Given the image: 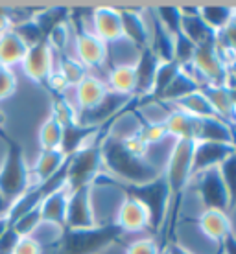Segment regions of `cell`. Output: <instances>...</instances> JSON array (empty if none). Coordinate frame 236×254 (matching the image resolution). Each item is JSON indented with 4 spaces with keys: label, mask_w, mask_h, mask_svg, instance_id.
<instances>
[{
    "label": "cell",
    "mask_w": 236,
    "mask_h": 254,
    "mask_svg": "<svg viewBox=\"0 0 236 254\" xmlns=\"http://www.w3.org/2000/svg\"><path fill=\"white\" fill-rule=\"evenodd\" d=\"M144 153H146V146L137 136L102 138L103 170H107L113 175L111 179L124 185H144L162 175V170L159 166L152 164L144 157Z\"/></svg>",
    "instance_id": "cell-1"
},
{
    "label": "cell",
    "mask_w": 236,
    "mask_h": 254,
    "mask_svg": "<svg viewBox=\"0 0 236 254\" xmlns=\"http://www.w3.org/2000/svg\"><path fill=\"white\" fill-rule=\"evenodd\" d=\"M126 232L115 221L94 225L90 229L61 230L58 243V254H102L115 243H120Z\"/></svg>",
    "instance_id": "cell-2"
},
{
    "label": "cell",
    "mask_w": 236,
    "mask_h": 254,
    "mask_svg": "<svg viewBox=\"0 0 236 254\" xmlns=\"http://www.w3.org/2000/svg\"><path fill=\"white\" fill-rule=\"evenodd\" d=\"M100 181L107 183V185H113L115 188L124 191L126 197H131L135 201H139L148 210L150 227L154 229V232L162 230L166 219H168V208H170V190H168L164 175L157 177L155 181L144 183V185H124V183H118V181L111 177L103 179L102 175L98 177L96 183H100Z\"/></svg>",
    "instance_id": "cell-3"
},
{
    "label": "cell",
    "mask_w": 236,
    "mask_h": 254,
    "mask_svg": "<svg viewBox=\"0 0 236 254\" xmlns=\"http://www.w3.org/2000/svg\"><path fill=\"white\" fill-rule=\"evenodd\" d=\"M194 144L190 140H175L170 157H168V164H166V172H162L166 179V185L170 190V208H168V216H170V236L173 234V227L177 221V214L183 203V195H185L186 185L190 183L192 173V153H194Z\"/></svg>",
    "instance_id": "cell-4"
},
{
    "label": "cell",
    "mask_w": 236,
    "mask_h": 254,
    "mask_svg": "<svg viewBox=\"0 0 236 254\" xmlns=\"http://www.w3.org/2000/svg\"><path fill=\"white\" fill-rule=\"evenodd\" d=\"M0 138L6 142V155L0 162V193L11 204L32 186V172L26 164L24 149L19 142L0 131Z\"/></svg>",
    "instance_id": "cell-5"
},
{
    "label": "cell",
    "mask_w": 236,
    "mask_h": 254,
    "mask_svg": "<svg viewBox=\"0 0 236 254\" xmlns=\"http://www.w3.org/2000/svg\"><path fill=\"white\" fill-rule=\"evenodd\" d=\"M103 172L102 138L81 147L74 155L67 157V188L69 191L81 186H94Z\"/></svg>",
    "instance_id": "cell-6"
},
{
    "label": "cell",
    "mask_w": 236,
    "mask_h": 254,
    "mask_svg": "<svg viewBox=\"0 0 236 254\" xmlns=\"http://www.w3.org/2000/svg\"><path fill=\"white\" fill-rule=\"evenodd\" d=\"M183 68H192L199 77H203L205 85H227L229 79V68L218 50L216 41L196 46L190 64Z\"/></svg>",
    "instance_id": "cell-7"
},
{
    "label": "cell",
    "mask_w": 236,
    "mask_h": 254,
    "mask_svg": "<svg viewBox=\"0 0 236 254\" xmlns=\"http://www.w3.org/2000/svg\"><path fill=\"white\" fill-rule=\"evenodd\" d=\"M98 225L92 208V186H81L69 193L67 203V217H65V229H90Z\"/></svg>",
    "instance_id": "cell-8"
},
{
    "label": "cell",
    "mask_w": 236,
    "mask_h": 254,
    "mask_svg": "<svg viewBox=\"0 0 236 254\" xmlns=\"http://www.w3.org/2000/svg\"><path fill=\"white\" fill-rule=\"evenodd\" d=\"M198 177V195L205 210H218V212H229V193L224 185V179L218 168L196 175Z\"/></svg>",
    "instance_id": "cell-9"
},
{
    "label": "cell",
    "mask_w": 236,
    "mask_h": 254,
    "mask_svg": "<svg viewBox=\"0 0 236 254\" xmlns=\"http://www.w3.org/2000/svg\"><path fill=\"white\" fill-rule=\"evenodd\" d=\"M22 70L32 81L46 87L54 72V48L48 45V41H41L37 45L28 48L26 58L22 59Z\"/></svg>",
    "instance_id": "cell-10"
},
{
    "label": "cell",
    "mask_w": 236,
    "mask_h": 254,
    "mask_svg": "<svg viewBox=\"0 0 236 254\" xmlns=\"http://www.w3.org/2000/svg\"><path fill=\"white\" fill-rule=\"evenodd\" d=\"M74 43H76V56L78 61L87 68H98L105 63L107 59V45L102 39H98L92 32L85 30V26L76 22V35H74Z\"/></svg>",
    "instance_id": "cell-11"
},
{
    "label": "cell",
    "mask_w": 236,
    "mask_h": 254,
    "mask_svg": "<svg viewBox=\"0 0 236 254\" xmlns=\"http://www.w3.org/2000/svg\"><path fill=\"white\" fill-rule=\"evenodd\" d=\"M236 151V146L231 144H220V142H196L194 144V153H192V177H196L199 173L220 168V164L225 159H229L231 155Z\"/></svg>",
    "instance_id": "cell-12"
},
{
    "label": "cell",
    "mask_w": 236,
    "mask_h": 254,
    "mask_svg": "<svg viewBox=\"0 0 236 254\" xmlns=\"http://www.w3.org/2000/svg\"><path fill=\"white\" fill-rule=\"evenodd\" d=\"M159 64H160L159 58L152 52L150 46L141 50L139 61H137V64H133L135 79H137V85H135V100H142V98L150 96V92L154 89Z\"/></svg>",
    "instance_id": "cell-13"
},
{
    "label": "cell",
    "mask_w": 236,
    "mask_h": 254,
    "mask_svg": "<svg viewBox=\"0 0 236 254\" xmlns=\"http://www.w3.org/2000/svg\"><path fill=\"white\" fill-rule=\"evenodd\" d=\"M92 33L103 43H113L122 39V20L120 9L115 7H96L92 11Z\"/></svg>",
    "instance_id": "cell-14"
},
{
    "label": "cell",
    "mask_w": 236,
    "mask_h": 254,
    "mask_svg": "<svg viewBox=\"0 0 236 254\" xmlns=\"http://www.w3.org/2000/svg\"><path fill=\"white\" fill-rule=\"evenodd\" d=\"M109 92L111 90H109L107 83H103L100 77L87 74L76 85V100H78V105H79V111L87 113V111L100 107L103 100L109 96Z\"/></svg>",
    "instance_id": "cell-15"
},
{
    "label": "cell",
    "mask_w": 236,
    "mask_h": 254,
    "mask_svg": "<svg viewBox=\"0 0 236 254\" xmlns=\"http://www.w3.org/2000/svg\"><path fill=\"white\" fill-rule=\"evenodd\" d=\"M115 223L126 234L128 232H141V230L150 227V216H148V210L139 201L126 197L118 208Z\"/></svg>",
    "instance_id": "cell-16"
},
{
    "label": "cell",
    "mask_w": 236,
    "mask_h": 254,
    "mask_svg": "<svg viewBox=\"0 0 236 254\" xmlns=\"http://www.w3.org/2000/svg\"><path fill=\"white\" fill-rule=\"evenodd\" d=\"M201 92L207 96V100L211 102L214 113L220 120L225 124H236V107L235 100L231 94V89L227 85H201Z\"/></svg>",
    "instance_id": "cell-17"
},
{
    "label": "cell",
    "mask_w": 236,
    "mask_h": 254,
    "mask_svg": "<svg viewBox=\"0 0 236 254\" xmlns=\"http://www.w3.org/2000/svg\"><path fill=\"white\" fill-rule=\"evenodd\" d=\"M100 131H103V126H85V124H72L69 127H63V142L61 151L65 157H71L81 147L92 144L90 138H96Z\"/></svg>",
    "instance_id": "cell-18"
},
{
    "label": "cell",
    "mask_w": 236,
    "mask_h": 254,
    "mask_svg": "<svg viewBox=\"0 0 236 254\" xmlns=\"http://www.w3.org/2000/svg\"><path fill=\"white\" fill-rule=\"evenodd\" d=\"M69 188L63 186L59 190L52 191L50 195L45 197V201L39 204L41 219L43 223L54 225L59 230H65V217H67V203H69Z\"/></svg>",
    "instance_id": "cell-19"
},
{
    "label": "cell",
    "mask_w": 236,
    "mask_h": 254,
    "mask_svg": "<svg viewBox=\"0 0 236 254\" xmlns=\"http://www.w3.org/2000/svg\"><path fill=\"white\" fill-rule=\"evenodd\" d=\"M181 32L190 39L196 46L203 43H212L216 41V32H212L209 26L205 24L199 17V7H181Z\"/></svg>",
    "instance_id": "cell-20"
},
{
    "label": "cell",
    "mask_w": 236,
    "mask_h": 254,
    "mask_svg": "<svg viewBox=\"0 0 236 254\" xmlns=\"http://www.w3.org/2000/svg\"><path fill=\"white\" fill-rule=\"evenodd\" d=\"M122 37L131 41L139 50H144L150 43V30L139 9H120Z\"/></svg>",
    "instance_id": "cell-21"
},
{
    "label": "cell",
    "mask_w": 236,
    "mask_h": 254,
    "mask_svg": "<svg viewBox=\"0 0 236 254\" xmlns=\"http://www.w3.org/2000/svg\"><path fill=\"white\" fill-rule=\"evenodd\" d=\"M199 229L209 240L216 243L218 249L222 247V243L227 236L233 232L231 229V219L225 212H218V210H203V214L198 219Z\"/></svg>",
    "instance_id": "cell-22"
},
{
    "label": "cell",
    "mask_w": 236,
    "mask_h": 254,
    "mask_svg": "<svg viewBox=\"0 0 236 254\" xmlns=\"http://www.w3.org/2000/svg\"><path fill=\"white\" fill-rule=\"evenodd\" d=\"M196 142H220L236 146L235 129L220 118H199Z\"/></svg>",
    "instance_id": "cell-23"
},
{
    "label": "cell",
    "mask_w": 236,
    "mask_h": 254,
    "mask_svg": "<svg viewBox=\"0 0 236 254\" xmlns=\"http://www.w3.org/2000/svg\"><path fill=\"white\" fill-rule=\"evenodd\" d=\"M166 127V133L168 136H173L175 140H190V142H196V133H198V124L199 118L196 116H190L179 111V109L173 107L166 120L162 122Z\"/></svg>",
    "instance_id": "cell-24"
},
{
    "label": "cell",
    "mask_w": 236,
    "mask_h": 254,
    "mask_svg": "<svg viewBox=\"0 0 236 254\" xmlns=\"http://www.w3.org/2000/svg\"><path fill=\"white\" fill-rule=\"evenodd\" d=\"M28 48L30 46L26 45L24 41L13 32V30L4 32L0 35V66L11 68L15 64L22 63Z\"/></svg>",
    "instance_id": "cell-25"
},
{
    "label": "cell",
    "mask_w": 236,
    "mask_h": 254,
    "mask_svg": "<svg viewBox=\"0 0 236 254\" xmlns=\"http://www.w3.org/2000/svg\"><path fill=\"white\" fill-rule=\"evenodd\" d=\"M67 157L61 149H41L37 160L33 164V175L37 177V183H45L63 168Z\"/></svg>",
    "instance_id": "cell-26"
},
{
    "label": "cell",
    "mask_w": 236,
    "mask_h": 254,
    "mask_svg": "<svg viewBox=\"0 0 236 254\" xmlns=\"http://www.w3.org/2000/svg\"><path fill=\"white\" fill-rule=\"evenodd\" d=\"M173 45H175V35H172V33L168 32L154 15V33L150 37L148 46L159 58L160 63L173 61Z\"/></svg>",
    "instance_id": "cell-27"
},
{
    "label": "cell",
    "mask_w": 236,
    "mask_h": 254,
    "mask_svg": "<svg viewBox=\"0 0 236 254\" xmlns=\"http://www.w3.org/2000/svg\"><path fill=\"white\" fill-rule=\"evenodd\" d=\"M173 107L186 113V115L196 116V118H218L211 102H209L207 96L201 92V89L183 96V98H179L177 102H173Z\"/></svg>",
    "instance_id": "cell-28"
},
{
    "label": "cell",
    "mask_w": 236,
    "mask_h": 254,
    "mask_svg": "<svg viewBox=\"0 0 236 254\" xmlns=\"http://www.w3.org/2000/svg\"><path fill=\"white\" fill-rule=\"evenodd\" d=\"M199 89H201V83L192 76L190 72H186L185 68H181L179 74L175 76V79H173V81L168 85V89L162 92L159 103H173V102H177L179 98L190 94V92H196V90H199Z\"/></svg>",
    "instance_id": "cell-29"
},
{
    "label": "cell",
    "mask_w": 236,
    "mask_h": 254,
    "mask_svg": "<svg viewBox=\"0 0 236 254\" xmlns=\"http://www.w3.org/2000/svg\"><path fill=\"white\" fill-rule=\"evenodd\" d=\"M135 66L133 64H118L109 72L107 87L113 94L118 96H135Z\"/></svg>",
    "instance_id": "cell-30"
},
{
    "label": "cell",
    "mask_w": 236,
    "mask_h": 254,
    "mask_svg": "<svg viewBox=\"0 0 236 254\" xmlns=\"http://www.w3.org/2000/svg\"><path fill=\"white\" fill-rule=\"evenodd\" d=\"M236 13V7L233 6H199V17L212 32L220 33L227 28Z\"/></svg>",
    "instance_id": "cell-31"
},
{
    "label": "cell",
    "mask_w": 236,
    "mask_h": 254,
    "mask_svg": "<svg viewBox=\"0 0 236 254\" xmlns=\"http://www.w3.org/2000/svg\"><path fill=\"white\" fill-rule=\"evenodd\" d=\"M216 46L224 58L225 64L236 63V13L233 20L227 24V28L216 35Z\"/></svg>",
    "instance_id": "cell-32"
},
{
    "label": "cell",
    "mask_w": 236,
    "mask_h": 254,
    "mask_svg": "<svg viewBox=\"0 0 236 254\" xmlns=\"http://www.w3.org/2000/svg\"><path fill=\"white\" fill-rule=\"evenodd\" d=\"M63 142V127L52 116H48L39 127V146L41 149H61Z\"/></svg>",
    "instance_id": "cell-33"
},
{
    "label": "cell",
    "mask_w": 236,
    "mask_h": 254,
    "mask_svg": "<svg viewBox=\"0 0 236 254\" xmlns=\"http://www.w3.org/2000/svg\"><path fill=\"white\" fill-rule=\"evenodd\" d=\"M52 118L61 127H69L78 124V111L65 96H52Z\"/></svg>",
    "instance_id": "cell-34"
},
{
    "label": "cell",
    "mask_w": 236,
    "mask_h": 254,
    "mask_svg": "<svg viewBox=\"0 0 236 254\" xmlns=\"http://www.w3.org/2000/svg\"><path fill=\"white\" fill-rule=\"evenodd\" d=\"M58 74L63 77V81L67 83V87H76L78 83L87 76V68H85L78 59L61 56V59H59Z\"/></svg>",
    "instance_id": "cell-35"
},
{
    "label": "cell",
    "mask_w": 236,
    "mask_h": 254,
    "mask_svg": "<svg viewBox=\"0 0 236 254\" xmlns=\"http://www.w3.org/2000/svg\"><path fill=\"white\" fill-rule=\"evenodd\" d=\"M220 173L224 179V185L229 193V212L236 208V151L220 164Z\"/></svg>",
    "instance_id": "cell-36"
},
{
    "label": "cell",
    "mask_w": 236,
    "mask_h": 254,
    "mask_svg": "<svg viewBox=\"0 0 236 254\" xmlns=\"http://www.w3.org/2000/svg\"><path fill=\"white\" fill-rule=\"evenodd\" d=\"M43 225V219H41V210L33 208L30 212H26L22 216H19L15 221L9 223V227H11L20 238H26V236H33V232L39 229Z\"/></svg>",
    "instance_id": "cell-37"
},
{
    "label": "cell",
    "mask_w": 236,
    "mask_h": 254,
    "mask_svg": "<svg viewBox=\"0 0 236 254\" xmlns=\"http://www.w3.org/2000/svg\"><path fill=\"white\" fill-rule=\"evenodd\" d=\"M154 13H155V17H157V20H159L160 24L164 26L172 35H177V33L181 32V17H183L181 7H175V6L155 7Z\"/></svg>",
    "instance_id": "cell-38"
},
{
    "label": "cell",
    "mask_w": 236,
    "mask_h": 254,
    "mask_svg": "<svg viewBox=\"0 0 236 254\" xmlns=\"http://www.w3.org/2000/svg\"><path fill=\"white\" fill-rule=\"evenodd\" d=\"M168 136L166 133V127L162 122H146L141 120V131L137 134V138L141 140L144 146H150V144H157L160 140Z\"/></svg>",
    "instance_id": "cell-39"
},
{
    "label": "cell",
    "mask_w": 236,
    "mask_h": 254,
    "mask_svg": "<svg viewBox=\"0 0 236 254\" xmlns=\"http://www.w3.org/2000/svg\"><path fill=\"white\" fill-rule=\"evenodd\" d=\"M194 52H196V45L185 33L179 32L175 35V45H173V61H177L181 66H186V64H190Z\"/></svg>",
    "instance_id": "cell-40"
},
{
    "label": "cell",
    "mask_w": 236,
    "mask_h": 254,
    "mask_svg": "<svg viewBox=\"0 0 236 254\" xmlns=\"http://www.w3.org/2000/svg\"><path fill=\"white\" fill-rule=\"evenodd\" d=\"M17 90V76L11 68H0V102L11 98Z\"/></svg>",
    "instance_id": "cell-41"
},
{
    "label": "cell",
    "mask_w": 236,
    "mask_h": 254,
    "mask_svg": "<svg viewBox=\"0 0 236 254\" xmlns=\"http://www.w3.org/2000/svg\"><path fill=\"white\" fill-rule=\"evenodd\" d=\"M126 254H162L160 253L159 245L154 240H137L131 245H128Z\"/></svg>",
    "instance_id": "cell-42"
},
{
    "label": "cell",
    "mask_w": 236,
    "mask_h": 254,
    "mask_svg": "<svg viewBox=\"0 0 236 254\" xmlns=\"http://www.w3.org/2000/svg\"><path fill=\"white\" fill-rule=\"evenodd\" d=\"M13 254H43V245L33 236H26L19 240Z\"/></svg>",
    "instance_id": "cell-43"
},
{
    "label": "cell",
    "mask_w": 236,
    "mask_h": 254,
    "mask_svg": "<svg viewBox=\"0 0 236 254\" xmlns=\"http://www.w3.org/2000/svg\"><path fill=\"white\" fill-rule=\"evenodd\" d=\"M20 236L11 229L7 227V230L4 234L0 236V254H13L15 253V247L19 243Z\"/></svg>",
    "instance_id": "cell-44"
},
{
    "label": "cell",
    "mask_w": 236,
    "mask_h": 254,
    "mask_svg": "<svg viewBox=\"0 0 236 254\" xmlns=\"http://www.w3.org/2000/svg\"><path fill=\"white\" fill-rule=\"evenodd\" d=\"M218 253H224V254H236V236L231 232L227 238L224 240V243H222V247H220V251Z\"/></svg>",
    "instance_id": "cell-45"
},
{
    "label": "cell",
    "mask_w": 236,
    "mask_h": 254,
    "mask_svg": "<svg viewBox=\"0 0 236 254\" xmlns=\"http://www.w3.org/2000/svg\"><path fill=\"white\" fill-rule=\"evenodd\" d=\"M9 9H6V7H0V35L4 32H7V30H11V15H9Z\"/></svg>",
    "instance_id": "cell-46"
},
{
    "label": "cell",
    "mask_w": 236,
    "mask_h": 254,
    "mask_svg": "<svg viewBox=\"0 0 236 254\" xmlns=\"http://www.w3.org/2000/svg\"><path fill=\"white\" fill-rule=\"evenodd\" d=\"M164 253L166 254H190L185 247H183V245H179L177 242L168 243V245H166V249H164Z\"/></svg>",
    "instance_id": "cell-47"
},
{
    "label": "cell",
    "mask_w": 236,
    "mask_h": 254,
    "mask_svg": "<svg viewBox=\"0 0 236 254\" xmlns=\"http://www.w3.org/2000/svg\"><path fill=\"white\" fill-rule=\"evenodd\" d=\"M9 206H11V204L7 203L6 199H4V195L0 193V217H7V212H9Z\"/></svg>",
    "instance_id": "cell-48"
},
{
    "label": "cell",
    "mask_w": 236,
    "mask_h": 254,
    "mask_svg": "<svg viewBox=\"0 0 236 254\" xmlns=\"http://www.w3.org/2000/svg\"><path fill=\"white\" fill-rule=\"evenodd\" d=\"M227 87L231 89V94H233V100H235V107H236V83L233 79H227Z\"/></svg>",
    "instance_id": "cell-49"
},
{
    "label": "cell",
    "mask_w": 236,
    "mask_h": 254,
    "mask_svg": "<svg viewBox=\"0 0 236 254\" xmlns=\"http://www.w3.org/2000/svg\"><path fill=\"white\" fill-rule=\"evenodd\" d=\"M7 227H9V223H7L6 217H0V236H2L4 232H6Z\"/></svg>",
    "instance_id": "cell-50"
},
{
    "label": "cell",
    "mask_w": 236,
    "mask_h": 254,
    "mask_svg": "<svg viewBox=\"0 0 236 254\" xmlns=\"http://www.w3.org/2000/svg\"><path fill=\"white\" fill-rule=\"evenodd\" d=\"M2 124H4V118H2V115H0V131L4 129V127H2Z\"/></svg>",
    "instance_id": "cell-51"
},
{
    "label": "cell",
    "mask_w": 236,
    "mask_h": 254,
    "mask_svg": "<svg viewBox=\"0 0 236 254\" xmlns=\"http://www.w3.org/2000/svg\"><path fill=\"white\" fill-rule=\"evenodd\" d=\"M162 254H166V253H164V251H162Z\"/></svg>",
    "instance_id": "cell-52"
},
{
    "label": "cell",
    "mask_w": 236,
    "mask_h": 254,
    "mask_svg": "<svg viewBox=\"0 0 236 254\" xmlns=\"http://www.w3.org/2000/svg\"><path fill=\"white\" fill-rule=\"evenodd\" d=\"M0 68H2V66H0Z\"/></svg>",
    "instance_id": "cell-53"
}]
</instances>
